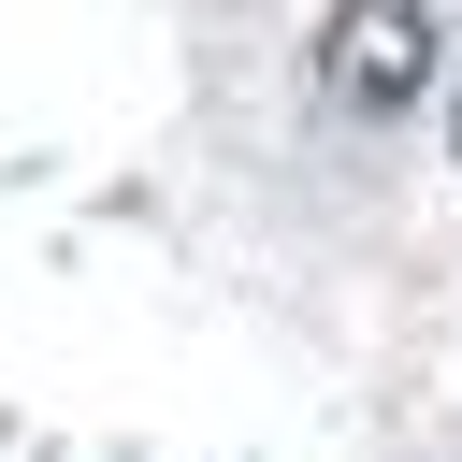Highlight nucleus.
<instances>
[{"mask_svg":"<svg viewBox=\"0 0 462 462\" xmlns=\"http://www.w3.org/2000/svg\"><path fill=\"white\" fill-rule=\"evenodd\" d=\"M433 58H448V0H332V29H318V101L332 116H404L419 87H433Z\"/></svg>","mask_w":462,"mask_h":462,"instance_id":"obj_1","label":"nucleus"},{"mask_svg":"<svg viewBox=\"0 0 462 462\" xmlns=\"http://www.w3.org/2000/svg\"><path fill=\"white\" fill-rule=\"evenodd\" d=\"M448 144H462V116H448Z\"/></svg>","mask_w":462,"mask_h":462,"instance_id":"obj_2","label":"nucleus"}]
</instances>
